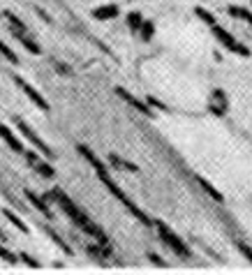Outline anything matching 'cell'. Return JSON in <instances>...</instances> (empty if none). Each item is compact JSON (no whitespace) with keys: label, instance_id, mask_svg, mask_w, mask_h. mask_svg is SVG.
<instances>
[{"label":"cell","instance_id":"obj_24","mask_svg":"<svg viewBox=\"0 0 252 275\" xmlns=\"http://www.w3.org/2000/svg\"><path fill=\"white\" fill-rule=\"evenodd\" d=\"M146 104H148L150 109H157V111H167V104H162V102L157 100V97H153V95L146 97Z\"/></svg>","mask_w":252,"mask_h":275},{"label":"cell","instance_id":"obj_9","mask_svg":"<svg viewBox=\"0 0 252 275\" xmlns=\"http://www.w3.org/2000/svg\"><path fill=\"white\" fill-rule=\"evenodd\" d=\"M24 194H26V199H28V201L33 203V206H35V208L40 210V213H42L44 217H49V220L54 217V215H51V208H49V203L44 201V197H37L35 192H30V190H26Z\"/></svg>","mask_w":252,"mask_h":275},{"label":"cell","instance_id":"obj_13","mask_svg":"<svg viewBox=\"0 0 252 275\" xmlns=\"http://www.w3.org/2000/svg\"><path fill=\"white\" fill-rule=\"evenodd\" d=\"M197 183H199V187H201V190H204L206 194H208V197L213 199V201H217V203H222V201H224L222 192H220V190H215V187L210 185V183L204 178V176H197Z\"/></svg>","mask_w":252,"mask_h":275},{"label":"cell","instance_id":"obj_27","mask_svg":"<svg viewBox=\"0 0 252 275\" xmlns=\"http://www.w3.org/2000/svg\"><path fill=\"white\" fill-rule=\"evenodd\" d=\"M148 261H153L155 266H167V261H164L162 257H157L155 252H148Z\"/></svg>","mask_w":252,"mask_h":275},{"label":"cell","instance_id":"obj_10","mask_svg":"<svg viewBox=\"0 0 252 275\" xmlns=\"http://www.w3.org/2000/svg\"><path fill=\"white\" fill-rule=\"evenodd\" d=\"M79 153H81V155H84L86 160H88V164H90V167H93V169H95V171H97V176L107 171V169H104V164H102V162H100V157H97L95 153H93V150L88 148V146H84V144H81V146H79Z\"/></svg>","mask_w":252,"mask_h":275},{"label":"cell","instance_id":"obj_5","mask_svg":"<svg viewBox=\"0 0 252 275\" xmlns=\"http://www.w3.org/2000/svg\"><path fill=\"white\" fill-rule=\"evenodd\" d=\"M14 81H17V86H19V88L24 90L26 95H28L30 100L35 102V104H37V107H40V109H42V111H49V102H47V97H44L42 93H40V90H35V88H33V86L28 84V81H26V79H21V77H14Z\"/></svg>","mask_w":252,"mask_h":275},{"label":"cell","instance_id":"obj_16","mask_svg":"<svg viewBox=\"0 0 252 275\" xmlns=\"http://www.w3.org/2000/svg\"><path fill=\"white\" fill-rule=\"evenodd\" d=\"M3 215H5L7 220L12 222V224H14V227H17L21 233H28V224H26V222L21 220V217L17 215V213H12V210H10V208H3Z\"/></svg>","mask_w":252,"mask_h":275},{"label":"cell","instance_id":"obj_3","mask_svg":"<svg viewBox=\"0 0 252 275\" xmlns=\"http://www.w3.org/2000/svg\"><path fill=\"white\" fill-rule=\"evenodd\" d=\"M14 123H17L19 132H21V134H24V137H26V141H30V144H33V146H35V148H37V153H42L44 157H54V150L49 148V144H47V141H42V137H40V134H35V132H33V127H30L28 123H26V120L17 118V120H14Z\"/></svg>","mask_w":252,"mask_h":275},{"label":"cell","instance_id":"obj_26","mask_svg":"<svg viewBox=\"0 0 252 275\" xmlns=\"http://www.w3.org/2000/svg\"><path fill=\"white\" fill-rule=\"evenodd\" d=\"M238 250H240V254L247 259V261L252 263V247L250 245H245V243H238Z\"/></svg>","mask_w":252,"mask_h":275},{"label":"cell","instance_id":"obj_4","mask_svg":"<svg viewBox=\"0 0 252 275\" xmlns=\"http://www.w3.org/2000/svg\"><path fill=\"white\" fill-rule=\"evenodd\" d=\"M208 111L213 116H217V118L227 116V111H229V97H227V93H224L222 88H213V90H210Z\"/></svg>","mask_w":252,"mask_h":275},{"label":"cell","instance_id":"obj_22","mask_svg":"<svg viewBox=\"0 0 252 275\" xmlns=\"http://www.w3.org/2000/svg\"><path fill=\"white\" fill-rule=\"evenodd\" d=\"M0 54L5 56V58L10 60V63H12V65H17V63H19V56L14 54V51H12V49H10V47H7L5 42H0Z\"/></svg>","mask_w":252,"mask_h":275},{"label":"cell","instance_id":"obj_25","mask_svg":"<svg viewBox=\"0 0 252 275\" xmlns=\"http://www.w3.org/2000/svg\"><path fill=\"white\" fill-rule=\"evenodd\" d=\"M19 259H21V261L24 263H28L30 268H37V266H40V261H37V259H33L28 254V252H19Z\"/></svg>","mask_w":252,"mask_h":275},{"label":"cell","instance_id":"obj_29","mask_svg":"<svg viewBox=\"0 0 252 275\" xmlns=\"http://www.w3.org/2000/svg\"><path fill=\"white\" fill-rule=\"evenodd\" d=\"M0 240H5V231L3 229H0Z\"/></svg>","mask_w":252,"mask_h":275},{"label":"cell","instance_id":"obj_23","mask_svg":"<svg viewBox=\"0 0 252 275\" xmlns=\"http://www.w3.org/2000/svg\"><path fill=\"white\" fill-rule=\"evenodd\" d=\"M0 259H5L7 263H17L19 261V254H12V252L7 250L5 245H0Z\"/></svg>","mask_w":252,"mask_h":275},{"label":"cell","instance_id":"obj_17","mask_svg":"<svg viewBox=\"0 0 252 275\" xmlns=\"http://www.w3.org/2000/svg\"><path fill=\"white\" fill-rule=\"evenodd\" d=\"M5 17H7V21H10V26H12V33H28V26H26L14 12H5Z\"/></svg>","mask_w":252,"mask_h":275},{"label":"cell","instance_id":"obj_7","mask_svg":"<svg viewBox=\"0 0 252 275\" xmlns=\"http://www.w3.org/2000/svg\"><path fill=\"white\" fill-rule=\"evenodd\" d=\"M0 139L5 141L10 148L14 150V153H19V155H24V144H21V139L14 137V132L10 130V127L5 125V123H0Z\"/></svg>","mask_w":252,"mask_h":275},{"label":"cell","instance_id":"obj_6","mask_svg":"<svg viewBox=\"0 0 252 275\" xmlns=\"http://www.w3.org/2000/svg\"><path fill=\"white\" fill-rule=\"evenodd\" d=\"M116 95H118V97H123V100H125L127 104H130V107H132V109H137L139 114L148 116V118H150V116H153V109H150L148 104H146V102H141V100H137V97H134V95H130V93H127L125 88H116Z\"/></svg>","mask_w":252,"mask_h":275},{"label":"cell","instance_id":"obj_2","mask_svg":"<svg viewBox=\"0 0 252 275\" xmlns=\"http://www.w3.org/2000/svg\"><path fill=\"white\" fill-rule=\"evenodd\" d=\"M210 30H213V35H215L217 42L222 44L224 49H229L231 54H238V56H243V58H247V56H250V49H247L245 44H240L238 40H236V37L229 33V30L222 28V26L215 24V26H210Z\"/></svg>","mask_w":252,"mask_h":275},{"label":"cell","instance_id":"obj_19","mask_svg":"<svg viewBox=\"0 0 252 275\" xmlns=\"http://www.w3.org/2000/svg\"><path fill=\"white\" fill-rule=\"evenodd\" d=\"M125 21H127V28L132 30V33H139V28L144 24V17H141V12H130Z\"/></svg>","mask_w":252,"mask_h":275},{"label":"cell","instance_id":"obj_21","mask_svg":"<svg viewBox=\"0 0 252 275\" xmlns=\"http://www.w3.org/2000/svg\"><path fill=\"white\" fill-rule=\"evenodd\" d=\"M47 233H49V238L54 240V243H56V245H58V247H60V250H63V252H67V254H70V252H72V250H70V245H67L65 240L60 238V236H58V233L54 231V229H47Z\"/></svg>","mask_w":252,"mask_h":275},{"label":"cell","instance_id":"obj_20","mask_svg":"<svg viewBox=\"0 0 252 275\" xmlns=\"http://www.w3.org/2000/svg\"><path fill=\"white\" fill-rule=\"evenodd\" d=\"M194 14H197L199 21H204L206 26H215V17L206 10V7H194Z\"/></svg>","mask_w":252,"mask_h":275},{"label":"cell","instance_id":"obj_8","mask_svg":"<svg viewBox=\"0 0 252 275\" xmlns=\"http://www.w3.org/2000/svg\"><path fill=\"white\" fill-rule=\"evenodd\" d=\"M120 14V7L114 5V3H109V5H100L93 10V19L97 21H109V19H116Z\"/></svg>","mask_w":252,"mask_h":275},{"label":"cell","instance_id":"obj_11","mask_svg":"<svg viewBox=\"0 0 252 275\" xmlns=\"http://www.w3.org/2000/svg\"><path fill=\"white\" fill-rule=\"evenodd\" d=\"M30 167L35 169V171H37V176H42V178H56V169L51 167V164H49L47 160H42V155L37 157V160L33 162Z\"/></svg>","mask_w":252,"mask_h":275},{"label":"cell","instance_id":"obj_18","mask_svg":"<svg viewBox=\"0 0 252 275\" xmlns=\"http://www.w3.org/2000/svg\"><path fill=\"white\" fill-rule=\"evenodd\" d=\"M153 35H155V24H153V21H146V19H144V24H141V28H139V37H141L144 42H150V40H153Z\"/></svg>","mask_w":252,"mask_h":275},{"label":"cell","instance_id":"obj_12","mask_svg":"<svg viewBox=\"0 0 252 275\" xmlns=\"http://www.w3.org/2000/svg\"><path fill=\"white\" fill-rule=\"evenodd\" d=\"M14 37H17L19 42L24 44V49L28 51V54H42V47H40V42H35V40H30L28 33H14Z\"/></svg>","mask_w":252,"mask_h":275},{"label":"cell","instance_id":"obj_1","mask_svg":"<svg viewBox=\"0 0 252 275\" xmlns=\"http://www.w3.org/2000/svg\"><path fill=\"white\" fill-rule=\"evenodd\" d=\"M153 227L157 229V236H160V240H162L167 247H171V250H174L178 257H187V254H190V247L185 245V240L180 238V236L171 227H167L162 220H155V222H153Z\"/></svg>","mask_w":252,"mask_h":275},{"label":"cell","instance_id":"obj_14","mask_svg":"<svg viewBox=\"0 0 252 275\" xmlns=\"http://www.w3.org/2000/svg\"><path fill=\"white\" fill-rule=\"evenodd\" d=\"M109 164L111 167H116V169H120V171H132V174H137L139 171V167L137 164H132V162H127V160H123V157H118V155H109Z\"/></svg>","mask_w":252,"mask_h":275},{"label":"cell","instance_id":"obj_28","mask_svg":"<svg viewBox=\"0 0 252 275\" xmlns=\"http://www.w3.org/2000/svg\"><path fill=\"white\" fill-rule=\"evenodd\" d=\"M37 14H40V17H42L44 21H47V24H49V21H51V19H49V14L44 12V10H40V7H37Z\"/></svg>","mask_w":252,"mask_h":275},{"label":"cell","instance_id":"obj_15","mask_svg":"<svg viewBox=\"0 0 252 275\" xmlns=\"http://www.w3.org/2000/svg\"><path fill=\"white\" fill-rule=\"evenodd\" d=\"M227 12L231 19H240V21H245V24L252 26V12L250 10H245V7H240V5H229L227 7Z\"/></svg>","mask_w":252,"mask_h":275}]
</instances>
